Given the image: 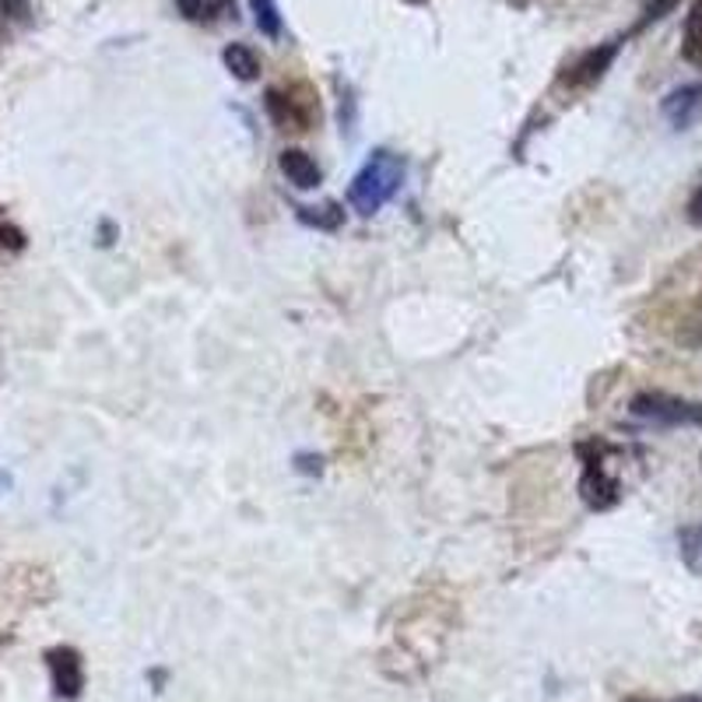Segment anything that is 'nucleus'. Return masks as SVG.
<instances>
[{
  "instance_id": "f257e3e1",
  "label": "nucleus",
  "mask_w": 702,
  "mask_h": 702,
  "mask_svg": "<svg viewBox=\"0 0 702 702\" xmlns=\"http://www.w3.org/2000/svg\"><path fill=\"white\" fill-rule=\"evenodd\" d=\"M405 183V158L386 152V148H376L366 166L355 173L352 187H348V204L355 207L358 215H376L386 201H394V193Z\"/></svg>"
},
{
  "instance_id": "f03ea898",
  "label": "nucleus",
  "mask_w": 702,
  "mask_h": 702,
  "mask_svg": "<svg viewBox=\"0 0 702 702\" xmlns=\"http://www.w3.org/2000/svg\"><path fill=\"white\" fill-rule=\"evenodd\" d=\"M629 411L636 418H643V422L664 425V429H702V405H699V400H685V397L664 394V391L636 394Z\"/></svg>"
},
{
  "instance_id": "7ed1b4c3",
  "label": "nucleus",
  "mask_w": 702,
  "mask_h": 702,
  "mask_svg": "<svg viewBox=\"0 0 702 702\" xmlns=\"http://www.w3.org/2000/svg\"><path fill=\"white\" fill-rule=\"evenodd\" d=\"M264 110L267 116L275 119L278 130H295L303 133L309 130V124L317 119V99L306 85H295V88H267L264 95Z\"/></svg>"
},
{
  "instance_id": "20e7f679",
  "label": "nucleus",
  "mask_w": 702,
  "mask_h": 702,
  "mask_svg": "<svg viewBox=\"0 0 702 702\" xmlns=\"http://www.w3.org/2000/svg\"><path fill=\"white\" fill-rule=\"evenodd\" d=\"M618 50H622V39L597 42L593 50L579 53L573 64L559 74V85H565V88H590V85H597L611 71V64H615Z\"/></svg>"
},
{
  "instance_id": "39448f33",
  "label": "nucleus",
  "mask_w": 702,
  "mask_h": 702,
  "mask_svg": "<svg viewBox=\"0 0 702 702\" xmlns=\"http://www.w3.org/2000/svg\"><path fill=\"white\" fill-rule=\"evenodd\" d=\"M47 667L53 678V692L56 699L74 702L85 689V661L74 647H50L47 650Z\"/></svg>"
},
{
  "instance_id": "423d86ee",
  "label": "nucleus",
  "mask_w": 702,
  "mask_h": 702,
  "mask_svg": "<svg viewBox=\"0 0 702 702\" xmlns=\"http://www.w3.org/2000/svg\"><path fill=\"white\" fill-rule=\"evenodd\" d=\"M579 496L590 510H611L618 502V482L604 471L601 460H587V471L579 477Z\"/></svg>"
},
{
  "instance_id": "0eeeda50",
  "label": "nucleus",
  "mask_w": 702,
  "mask_h": 702,
  "mask_svg": "<svg viewBox=\"0 0 702 702\" xmlns=\"http://www.w3.org/2000/svg\"><path fill=\"white\" fill-rule=\"evenodd\" d=\"M278 169L285 173V179L292 187L298 190H312V187H320V166H317V158H312L309 152H303V148H285V152L278 155Z\"/></svg>"
},
{
  "instance_id": "6e6552de",
  "label": "nucleus",
  "mask_w": 702,
  "mask_h": 702,
  "mask_svg": "<svg viewBox=\"0 0 702 702\" xmlns=\"http://www.w3.org/2000/svg\"><path fill=\"white\" fill-rule=\"evenodd\" d=\"M699 102H702V85H681V88H675V92H671L661 102V110H664V116L671 119V124L681 130L695 116Z\"/></svg>"
},
{
  "instance_id": "1a4fd4ad",
  "label": "nucleus",
  "mask_w": 702,
  "mask_h": 702,
  "mask_svg": "<svg viewBox=\"0 0 702 702\" xmlns=\"http://www.w3.org/2000/svg\"><path fill=\"white\" fill-rule=\"evenodd\" d=\"M221 64H226L232 71V78H239V81L260 78V56L253 53L246 42H229V47L221 50Z\"/></svg>"
},
{
  "instance_id": "9d476101",
  "label": "nucleus",
  "mask_w": 702,
  "mask_h": 702,
  "mask_svg": "<svg viewBox=\"0 0 702 702\" xmlns=\"http://www.w3.org/2000/svg\"><path fill=\"white\" fill-rule=\"evenodd\" d=\"M681 56L692 67L702 71V0H692L689 14H685V33H681Z\"/></svg>"
},
{
  "instance_id": "9b49d317",
  "label": "nucleus",
  "mask_w": 702,
  "mask_h": 702,
  "mask_svg": "<svg viewBox=\"0 0 702 702\" xmlns=\"http://www.w3.org/2000/svg\"><path fill=\"white\" fill-rule=\"evenodd\" d=\"M250 11H253V22L267 36V39H278L281 36V11H278V0H250Z\"/></svg>"
},
{
  "instance_id": "f8f14e48",
  "label": "nucleus",
  "mask_w": 702,
  "mask_h": 702,
  "mask_svg": "<svg viewBox=\"0 0 702 702\" xmlns=\"http://www.w3.org/2000/svg\"><path fill=\"white\" fill-rule=\"evenodd\" d=\"M298 218L306 221V226H317V229H337L341 226V207L337 204H327V207H298Z\"/></svg>"
},
{
  "instance_id": "ddd939ff",
  "label": "nucleus",
  "mask_w": 702,
  "mask_h": 702,
  "mask_svg": "<svg viewBox=\"0 0 702 702\" xmlns=\"http://www.w3.org/2000/svg\"><path fill=\"white\" fill-rule=\"evenodd\" d=\"M678 4H681V0H650V4H647V11H643V18H639V25H636V33H639V28L653 25V22L667 18V14L675 11Z\"/></svg>"
},
{
  "instance_id": "4468645a",
  "label": "nucleus",
  "mask_w": 702,
  "mask_h": 702,
  "mask_svg": "<svg viewBox=\"0 0 702 702\" xmlns=\"http://www.w3.org/2000/svg\"><path fill=\"white\" fill-rule=\"evenodd\" d=\"M0 14H8L11 22H28L33 18V4L28 0H0Z\"/></svg>"
},
{
  "instance_id": "2eb2a0df",
  "label": "nucleus",
  "mask_w": 702,
  "mask_h": 702,
  "mask_svg": "<svg viewBox=\"0 0 702 702\" xmlns=\"http://www.w3.org/2000/svg\"><path fill=\"white\" fill-rule=\"evenodd\" d=\"M25 246V232L14 229L11 221H0V250H22Z\"/></svg>"
},
{
  "instance_id": "dca6fc26",
  "label": "nucleus",
  "mask_w": 702,
  "mask_h": 702,
  "mask_svg": "<svg viewBox=\"0 0 702 702\" xmlns=\"http://www.w3.org/2000/svg\"><path fill=\"white\" fill-rule=\"evenodd\" d=\"M685 218H689L695 229H702V187L692 193L689 204H685Z\"/></svg>"
},
{
  "instance_id": "f3484780",
  "label": "nucleus",
  "mask_w": 702,
  "mask_h": 702,
  "mask_svg": "<svg viewBox=\"0 0 702 702\" xmlns=\"http://www.w3.org/2000/svg\"><path fill=\"white\" fill-rule=\"evenodd\" d=\"M625 702H656V699H647V695H629Z\"/></svg>"
},
{
  "instance_id": "a211bd4d",
  "label": "nucleus",
  "mask_w": 702,
  "mask_h": 702,
  "mask_svg": "<svg viewBox=\"0 0 702 702\" xmlns=\"http://www.w3.org/2000/svg\"><path fill=\"white\" fill-rule=\"evenodd\" d=\"M408 4H425V0H408Z\"/></svg>"
},
{
  "instance_id": "6ab92c4d",
  "label": "nucleus",
  "mask_w": 702,
  "mask_h": 702,
  "mask_svg": "<svg viewBox=\"0 0 702 702\" xmlns=\"http://www.w3.org/2000/svg\"><path fill=\"white\" fill-rule=\"evenodd\" d=\"M699 464H702V454H699Z\"/></svg>"
}]
</instances>
